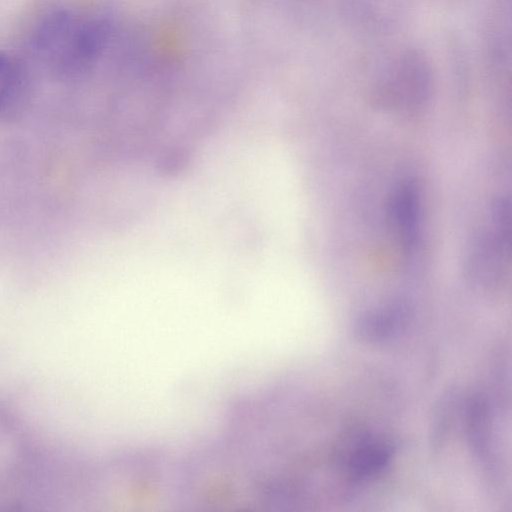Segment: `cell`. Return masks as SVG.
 <instances>
[{
  "label": "cell",
  "mask_w": 512,
  "mask_h": 512,
  "mask_svg": "<svg viewBox=\"0 0 512 512\" xmlns=\"http://www.w3.org/2000/svg\"><path fill=\"white\" fill-rule=\"evenodd\" d=\"M110 35V22L103 15L56 3L44 7L32 20L27 42L54 75L74 79L94 67Z\"/></svg>",
  "instance_id": "cell-1"
},
{
  "label": "cell",
  "mask_w": 512,
  "mask_h": 512,
  "mask_svg": "<svg viewBox=\"0 0 512 512\" xmlns=\"http://www.w3.org/2000/svg\"><path fill=\"white\" fill-rule=\"evenodd\" d=\"M510 202L497 198L492 205L491 225L472 243L467 257V275L484 290L495 291L508 275L510 264Z\"/></svg>",
  "instance_id": "cell-2"
},
{
  "label": "cell",
  "mask_w": 512,
  "mask_h": 512,
  "mask_svg": "<svg viewBox=\"0 0 512 512\" xmlns=\"http://www.w3.org/2000/svg\"><path fill=\"white\" fill-rule=\"evenodd\" d=\"M431 91V71L426 59L415 51L401 55L374 90L378 106L403 115L419 112Z\"/></svg>",
  "instance_id": "cell-3"
},
{
  "label": "cell",
  "mask_w": 512,
  "mask_h": 512,
  "mask_svg": "<svg viewBox=\"0 0 512 512\" xmlns=\"http://www.w3.org/2000/svg\"><path fill=\"white\" fill-rule=\"evenodd\" d=\"M420 193L412 179L401 180L388 202V220L402 252H413L420 230Z\"/></svg>",
  "instance_id": "cell-4"
},
{
  "label": "cell",
  "mask_w": 512,
  "mask_h": 512,
  "mask_svg": "<svg viewBox=\"0 0 512 512\" xmlns=\"http://www.w3.org/2000/svg\"><path fill=\"white\" fill-rule=\"evenodd\" d=\"M393 454L389 442L371 436L357 440L346 452L344 463L351 478L367 479L380 473Z\"/></svg>",
  "instance_id": "cell-5"
},
{
  "label": "cell",
  "mask_w": 512,
  "mask_h": 512,
  "mask_svg": "<svg viewBox=\"0 0 512 512\" xmlns=\"http://www.w3.org/2000/svg\"><path fill=\"white\" fill-rule=\"evenodd\" d=\"M26 82L27 73L22 61L0 50V113L19 100Z\"/></svg>",
  "instance_id": "cell-6"
},
{
  "label": "cell",
  "mask_w": 512,
  "mask_h": 512,
  "mask_svg": "<svg viewBox=\"0 0 512 512\" xmlns=\"http://www.w3.org/2000/svg\"><path fill=\"white\" fill-rule=\"evenodd\" d=\"M399 319L400 312L396 308L368 313L358 322V334L367 341L382 340L394 332Z\"/></svg>",
  "instance_id": "cell-7"
}]
</instances>
